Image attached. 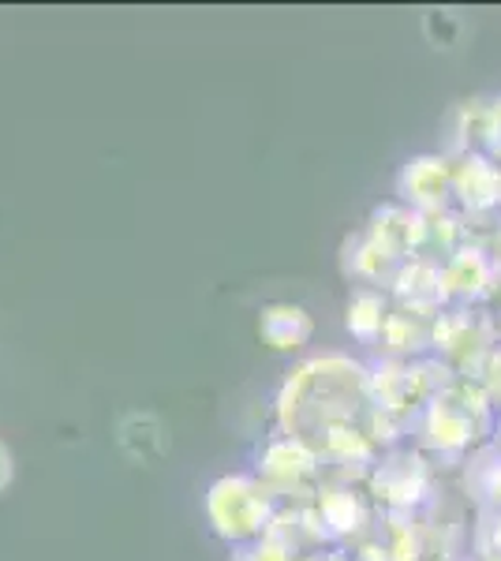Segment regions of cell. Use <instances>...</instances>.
<instances>
[{
	"instance_id": "obj_12",
	"label": "cell",
	"mask_w": 501,
	"mask_h": 561,
	"mask_svg": "<svg viewBox=\"0 0 501 561\" xmlns=\"http://www.w3.org/2000/svg\"><path fill=\"white\" fill-rule=\"evenodd\" d=\"M389 300L394 307H405L412 314H423V319H434V314L445 307V296H442V266L431 259H408L400 262L394 270L386 285Z\"/></svg>"
},
{
	"instance_id": "obj_13",
	"label": "cell",
	"mask_w": 501,
	"mask_h": 561,
	"mask_svg": "<svg viewBox=\"0 0 501 561\" xmlns=\"http://www.w3.org/2000/svg\"><path fill=\"white\" fill-rule=\"evenodd\" d=\"M259 337L273 352H299L315 337V319L299 304H266L259 311Z\"/></svg>"
},
{
	"instance_id": "obj_3",
	"label": "cell",
	"mask_w": 501,
	"mask_h": 561,
	"mask_svg": "<svg viewBox=\"0 0 501 561\" xmlns=\"http://www.w3.org/2000/svg\"><path fill=\"white\" fill-rule=\"evenodd\" d=\"M277 513V497L259 476H221L206 491V520L214 536H221L232 547H248L262 539Z\"/></svg>"
},
{
	"instance_id": "obj_9",
	"label": "cell",
	"mask_w": 501,
	"mask_h": 561,
	"mask_svg": "<svg viewBox=\"0 0 501 561\" xmlns=\"http://www.w3.org/2000/svg\"><path fill=\"white\" fill-rule=\"evenodd\" d=\"M501 288V274L487 248L471 237L457 255L442 262V296L445 307H479L494 300Z\"/></svg>"
},
{
	"instance_id": "obj_7",
	"label": "cell",
	"mask_w": 501,
	"mask_h": 561,
	"mask_svg": "<svg viewBox=\"0 0 501 561\" xmlns=\"http://www.w3.org/2000/svg\"><path fill=\"white\" fill-rule=\"evenodd\" d=\"M453 210L464 221H501V165L482 150L453 158Z\"/></svg>"
},
{
	"instance_id": "obj_20",
	"label": "cell",
	"mask_w": 501,
	"mask_h": 561,
	"mask_svg": "<svg viewBox=\"0 0 501 561\" xmlns=\"http://www.w3.org/2000/svg\"><path fill=\"white\" fill-rule=\"evenodd\" d=\"M236 561H304V558L293 554V550H288L281 539L262 536V539L248 542V547H240V554H236Z\"/></svg>"
},
{
	"instance_id": "obj_14",
	"label": "cell",
	"mask_w": 501,
	"mask_h": 561,
	"mask_svg": "<svg viewBox=\"0 0 501 561\" xmlns=\"http://www.w3.org/2000/svg\"><path fill=\"white\" fill-rule=\"evenodd\" d=\"M378 348L386 352V359H423L431 356V319L412 314L405 307H394L382 330Z\"/></svg>"
},
{
	"instance_id": "obj_25",
	"label": "cell",
	"mask_w": 501,
	"mask_h": 561,
	"mask_svg": "<svg viewBox=\"0 0 501 561\" xmlns=\"http://www.w3.org/2000/svg\"><path fill=\"white\" fill-rule=\"evenodd\" d=\"M8 483H12V454H8V446L0 442V494H4Z\"/></svg>"
},
{
	"instance_id": "obj_10",
	"label": "cell",
	"mask_w": 501,
	"mask_h": 561,
	"mask_svg": "<svg viewBox=\"0 0 501 561\" xmlns=\"http://www.w3.org/2000/svg\"><path fill=\"white\" fill-rule=\"evenodd\" d=\"M315 513L326 528V539L344 542V539H363L371 531V497L355 483H322L315 494Z\"/></svg>"
},
{
	"instance_id": "obj_26",
	"label": "cell",
	"mask_w": 501,
	"mask_h": 561,
	"mask_svg": "<svg viewBox=\"0 0 501 561\" xmlns=\"http://www.w3.org/2000/svg\"><path fill=\"white\" fill-rule=\"evenodd\" d=\"M304 561H355V558L349 554V550L337 547V550H318V554H307Z\"/></svg>"
},
{
	"instance_id": "obj_1",
	"label": "cell",
	"mask_w": 501,
	"mask_h": 561,
	"mask_svg": "<svg viewBox=\"0 0 501 561\" xmlns=\"http://www.w3.org/2000/svg\"><path fill=\"white\" fill-rule=\"evenodd\" d=\"M371 367L341 352L311 356L288 370L277 393V427L288 438L318 446L333 427L367 423Z\"/></svg>"
},
{
	"instance_id": "obj_8",
	"label": "cell",
	"mask_w": 501,
	"mask_h": 561,
	"mask_svg": "<svg viewBox=\"0 0 501 561\" xmlns=\"http://www.w3.org/2000/svg\"><path fill=\"white\" fill-rule=\"evenodd\" d=\"M397 203L431 217L453 210V158L449 153H415L397 173Z\"/></svg>"
},
{
	"instance_id": "obj_28",
	"label": "cell",
	"mask_w": 501,
	"mask_h": 561,
	"mask_svg": "<svg viewBox=\"0 0 501 561\" xmlns=\"http://www.w3.org/2000/svg\"><path fill=\"white\" fill-rule=\"evenodd\" d=\"M494 442L501 446V412H498V427H494Z\"/></svg>"
},
{
	"instance_id": "obj_4",
	"label": "cell",
	"mask_w": 501,
	"mask_h": 561,
	"mask_svg": "<svg viewBox=\"0 0 501 561\" xmlns=\"http://www.w3.org/2000/svg\"><path fill=\"white\" fill-rule=\"evenodd\" d=\"M498 330L490 311L479 307H442L431 319V356H439L457 378H476L482 359L494 352Z\"/></svg>"
},
{
	"instance_id": "obj_16",
	"label": "cell",
	"mask_w": 501,
	"mask_h": 561,
	"mask_svg": "<svg viewBox=\"0 0 501 561\" xmlns=\"http://www.w3.org/2000/svg\"><path fill=\"white\" fill-rule=\"evenodd\" d=\"M378 539L386 542L389 561H423L426 558V524L419 513H382Z\"/></svg>"
},
{
	"instance_id": "obj_15",
	"label": "cell",
	"mask_w": 501,
	"mask_h": 561,
	"mask_svg": "<svg viewBox=\"0 0 501 561\" xmlns=\"http://www.w3.org/2000/svg\"><path fill=\"white\" fill-rule=\"evenodd\" d=\"M389 311H394V300H389L386 288L363 285V288H355L349 307H344V330H349L360 345H378Z\"/></svg>"
},
{
	"instance_id": "obj_19",
	"label": "cell",
	"mask_w": 501,
	"mask_h": 561,
	"mask_svg": "<svg viewBox=\"0 0 501 561\" xmlns=\"http://www.w3.org/2000/svg\"><path fill=\"white\" fill-rule=\"evenodd\" d=\"M476 486H479V497L487 502V510L501 513V454L498 449H490V460L479 468Z\"/></svg>"
},
{
	"instance_id": "obj_2",
	"label": "cell",
	"mask_w": 501,
	"mask_h": 561,
	"mask_svg": "<svg viewBox=\"0 0 501 561\" xmlns=\"http://www.w3.org/2000/svg\"><path fill=\"white\" fill-rule=\"evenodd\" d=\"M498 404L476 378H453L449 386L419 412L415 431L423 449L439 457H464L476 454L482 442L494 438Z\"/></svg>"
},
{
	"instance_id": "obj_21",
	"label": "cell",
	"mask_w": 501,
	"mask_h": 561,
	"mask_svg": "<svg viewBox=\"0 0 501 561\" xmlns=\"http://www.w3.org/2000/svg\"><path fill=\"white\" fill-rule=\"evenodd\" d=\"M426 34L439 49H453L460 38V20L453 12H431L426 15Z\"/></svg>"
},
{
	"instance_id": "obj_17",
	"label": "cell",
	"mask_w": 501,
	"mask_h": 561,
	"mask_svg": "<svg viewBox=\"0 0 501 561\" xmlns=\"http://www.w3.org/2000/svg\"><path fill=\"white\" fill-rule=\"evenodd\" d=\"M471 240V229L468 221L457 214V210H442V214H431L426 217V240H423V255L419 259H431V262H442L449 255H457L464 243Z\"/></svg>"
},
{
	"instance_id": "obj_6",
	"label": "cell",
	"mask_w": 501,
	"mask_h": 561,
	"mask_svg": "<svg viewBox=\"0 0 501 561\" xmlns=\"http://www.w3.org/2000/svg\"><path fill=\"white\" fill-rule=\"evenodd\" d=\"M254 476L270 486L277 505L315 502L318 486L326 483L318 449L299 438H288V434H277V438L266 442V449L259 454V472Z\"/></svg>"
},
{
	"instance_id": "obj_22",
	"label": "cell",
	"mask_w": 501,
	"mask_h": 561,
	"mask_svg": "<svg viewBox=\"0 0 501 561\" xmlns=\"http://www.w3.org/2000/svg\"><path fill=\"white\" fill-rule=\"evenodd\" d=\"M482 153L501 165V94L487 98V135H482Z\"/></svg>"
},
{
	"instance_id": "obj_11",
	"label": "cell",
	"mask_w": 501,
	"mask_h": 561,
	"mask_svg": "<svg viewBox=\"0 0 501 561\" xmlns=\"http://www.w3.org/2000/svg\"><path fill=\"white\" fill-rule=\"evenodd\" d=\"M375 248L386 255L389 262H408V259H419L423 255V240H426V217L408 210L400 203H386L371 214L367 229H363Z\"/></svg>"
},
{
	"instance_id": "obj_24",
	"label": "cell",
	"mask_w": 501,
	"mask_h": 561,
	"mask_svg": "<svg viewBox=\"0 0 501 561\" xmlns=\"http://www.w3.org/2000/svg\"><path fill=\"white\" fill-rule=\"evenodd\" d=\"M482 248H487V255L494 259V266H498V274H501V221L498 225H490L487 229V237H476Z\"/></svg>"
},
{
	"instance_id": "obj_18",
	"label": "cell",
	"mask_w": 501,
	"mask_h": 561,
	"mask_svg": "<svg viewBox=\"0 0 501 561\" xmlns=\"http://www.w3.org/2000/svg\"><path fill=\"white\" fill-rule=\"evenodd\" d=\"M394 270H397V262H389L386 255H382V251L367 237H363V232L344 243V274L355 277V280H363L367 288L389 285Z\"/></svg>"
},
{
	"instance_id": "obj_27",
	"label": "cell",
	"mask_w": 501,
	"mask_h": 561,
	"mask_svg": "<svg viewBox=\"0 0 501 561\" xmlns=\"http://www.w3.org/2000/svg\"><path fill=\"white\" fill-rule=\"evenodd\" d=\"M490 319H494V330H498V341H501V288L494 296V311H490Z\"/></svg>"
},
{
	"instance_id": "obj_29",
	"label": "cell",
	"mask_w": 501,
	"mask_h": 561,
	"mask_svg": "<svg viewBox=\"0 0 501 561\" xmlns=\"http://www.w3.org/2000/svg\"><path fill=\"white\" fill-rule=\"evenodd\" d=\"M479 561H501V554H479Z\"/></svg>"
},
{
	"instance_id": "obj_23",
	"label": "cell",
	"mask_w": 501,
	"mask_h": 561,
	"mask_svg": "<svg viewBox=\"0 0 501 561\" xmlns=\"http://www.w3.org/2000/svg\"><path fill=\"white\" fill-rule=\"evenodd\" d=\"M479 554H501V513H490L487 510V517H482Z\"/></svg>"
},
{
	"instance_id": "obj_5",
	"label": "cell",
	"mask_w": 501,
	"mask_h": 561,
	"mask_svg": "<svg viewBox=\"0 0 501 561\" xmlns=\"http://www.w3.org/2000/svg\"><path fill=\"white\" fill-rule=\"evenodd\" d=\"M367 497L382 513H419L434 497V468L419 449H386L367 472Z\"/></svg>"
}]
</instances>
